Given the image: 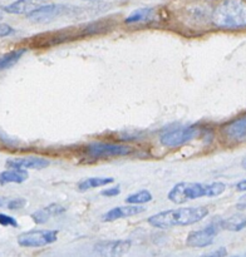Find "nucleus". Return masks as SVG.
Returning a JSON list of instances; mask_svg holds the SVG:
<instances>
[{
  "mask_svg": "<svg viewBox=\"0 0 246 257\" xmlns=\"http://www.w3.org/2000/svg\"><path fill=\"white\" fill-rule=\"evenodd\" d=\"M142 212H145V208H143V207L130 203V206L114 207V208L109 209L108 212H106L102 216V221H103V222H112V221L119 220V218H126L131 217V216L140 215V213Z\"/></svg>",
  "mask_w": 246,
  "mask_h": 257,
  "instance_id": "12",
  "label": "nucleus"
},
{
  "mask_svg": "<svg viewBox=\"0 0 246 257\" xmlns=\"http://www.w3.org/2000/svg\"><path fill=\"white\" fill-rule=\"evenodd\" d=\"M212 23L219 29H243L246 28L245 0H224L212 14Z\"/></svg>",
  "mask_w": 246,
  "mask_h": 257,
  "instance_id": "2",
  "label": "nucleus"
},
{
  "mask_svg": "<svg viewBox=\"0 0 246 257\" xmlns=\"http://www.w3.org/2000/svg\"><path fill=\"white\" fill-rule=\"evenodd\" d=\"M25 204H27V199H25V198H14V199H10V201L6 202L5 206L8 209H11V211H14V209L23 208Z\"/></svg>",
  "mask_w": 246,
  "mask_h": 257,
  "instance_id": "21",
  "label": "nucleus"
},
{
  "mask_svg": "<svg viewBox=\"0 0 246 257\" xmlns=\"http://www.w3.org/2000/svg\"><path fill=\"white\" fill-rule=\"evenodd\" d=\"M154 16V9L152 8H141L133 11L131 15L126 18V24H133V23H145L151 20Z\"/></svg>",
  "mask_w": 246,
  "mask_h": 257,
  "instance_id": "18",
  "label": "nucleus"
},
{
  "mask_svg": "<svg viewBox=\"0 0 246 257\" xmlns=\"http://www.w3.org/2000/svg\"><path fill=\"white\" fill-rule=\"evenodd\" d=\"M64 211H66V208H64L63 206L53 203L44 207V208L35 211L34 213H32V218L37 225H43V223H47L52 216L61 215V213H63Z\"/></svg>",
  "mask_w": 246,
  "mask_h": 257,
  "instance_id": "14",
  "label": "nucleus"
},
{
  "mask_svg": "<svg viewBox=\"0 0 246 257\" xmlns=\"http://www.w3.org/2000/svg\"><path fill=\"white\" fill-rule=\"evenodd\" d=\"M27 52V49H16V51L9 52V53L4 54V56L0 57V70H4V69H8L10 66H13L14 64H16L19 62V59L23 57V54Z\"/></svg>",
  "mask_w": 246,
  "mask_h": 257,
  "instance_id": "19",
  "label": "nucleus"
},
{
  "mask_svg": "<svg viewBox=\"0 0 246 257\" xmlns=\"http://www.w3.org/2000/svg\"><path fill=\"white\" fill-rule=\"evenodd\" d=\"M45 4V0H16L14 3L9 4L4 8V10L8 14H15V15H21V14H29L37 8Z\"/></svg>",
  "mask_w": 246,
  "mask_h": 257,
  "instance_id": "13",
  "label": "nucleus"
},
{
  "mask_svg": "<svg viewBox=\"0 0 246 257\" xmlns=\"http://www.w3.org/2000/svg\"><path fill=\"white\" fill-rule=\"evenodd\" d=\"M221 230L220 222H215L207 227L199 231H192L188 233L186 244L190 247H207L214 244L215 237L217 236L219 231Z\"/></svg>",
  "mask_w": 246,
  "mask_h": 257,
  "instance_id": "6",
  "label": "nucleus"
},
{
  "mask_svg": "<svg viewBox=\"0 0 246 257\" xmlns=\"http://www.w3.org/2000/svg\"><path fill=\"white\" fill-rule=\"evenodd\" d=\"M6 199L5 198H0V207H3V206H5L6 204Z\"/></svg>",
  "mask_w": 246,
  "mask_h": 257,
  "instance_id": "28",
  "label": "nucleus"
},
{
  "mask_svg": "<svg viewBox=\"0 0 246 257\" xmlns=\"http://www.w3.org/2000/svg\"><path fill=\"white\" fill-rule=\"evenodd\" d=\"M241 166H243V168H244V170L246 171V157H245V158L243 159V162H241Z\"/></svg>",
  "mask_w": 246,
  "mask_h": 257,
  "instance_id": "29",
  "label": "nucleus"
},
{
  "mask_svg": "<svg viewBox=\"0 0 246 257\" xmlns=\"http://www.w3.org/2000/svg\"><path fill=\"white\" fill-rule=\"evenodd\" d=\"M13 33V28L8 24H0V38L8 37Z\"/></svg>",
  "mask_w": 246,
  "mask_h": 257,
  "instance_id": "24",
  "label": "nucleus"
},
{
  "mask_svg": "<svg viewBox=\"0 0 246 257\" xmlns=\"http://www.w3.org/2000/svg\"><path fill=\"white\" fill-rule=\"evenodd\" d=\"M228 255V251H226L225 247H220V249H217L216 251L214 252H210V254H206L205 256H211V257H224Z\"/></svg>",
  "mask_w": 246,
  "mask_h": 257,
  "instance_id": "25",
  "label": "nucleus"
},
{
  "mask_svg": "<svg viewBox=\"0 0 246 257\" xmlns=\"http://www.w3.org/2000/svg\"><path fill=\"white\" fill-rule=\"evenodd\" d=\"M49 166V161L40 157H24L6 161V167L21 168V170H42Z\"/></svg>",
  "mask_w": 246,
  "mask_h": 257,
  "instance_id": "11",
  "label": "nucleus"
},
{
  "mask_svg": "<svg viewBox=\"0 0 246 257\" xmlns=\"http://www.w3.org/2000/svg\"><path fill=\"white\" fill-rule=\"evenodd\" d=\"M226 186L223 182H214L210 185L202 183L180 182L173 186V189L168 192V199L176 204H182L191 199L200 197H216L224 193Z\"/></svg>",
  "mask_w": 246,
  "mask_h": 257,
  "instance_id": "3",
  "label": "nucleus"
},
{
  "mask_svg": "<svg viewBox=\"0 0 246 257\" xmlns=\"http://www.w3.org/2000/svg\"><path fill=\"white\" fill-rule=\"evenodd\" d=\"M132 242L130 240H116V241H102L94 246L95 252L104 256H119L130 251Z\"/></svg>",
  "mask_w": 246,
  "mask_h": 257,
  "instance_id": "10",
  "label": "nucleus"
},
{
  "mask_svg": "<svg viewBox=\"0 0 246 257\" xmlns=\"http://www.w3.org/2000/svg\"><path fill=\"white\" fill-rule=\"evenodd\" d=\"M0 225L1 226H10V227H18V222L14 217L4 213H0Z\"/></svg>",
  "mask_w": 246,
  "mask_h": 257,
  "instance_id": "22",
  "label": "nucleus"
},
{
  "mask_svg": "<svg viewBox=\"0 0 246 257\" xmlns=\"http://www.w3.org/2000/svg\"><path fill=\"white\" fill-rule=\"evenodd\" d=\"M220 226L224 230L233 231V232H239L246 227V216L243 213H236V215L230 216L229 218L220 221Z\"/></svg>",
  "mask_w": 246,
  "mask_h": 257,
  "instance_id": "16",
  "label": "nucleus"
},
{
  "mask_svg": "<svg viewBox=\"0 0 246 257\" xmlns=\"http://www.w3.org/2000/svg\"><path fill=\"white\" fill-rule=\"evenodd\" d=\"M114 178L112 177H92L87 178V180H83L78 183V190L80 191H88L90 189H97V187H101V186L109 185V183H113Z\"/></svg>",
  "mask_w": 246,
  "mask_h": 257,
  "instance_id": "17",
  "label": "nucleus"
},
{
  "mask_svg": "<svg viewBox=\"0 0 246 257\" xmlns=\"http://www.w3.org/2000/svg\"><path fill=\"white\" fill-rule=\"evenodd\" d=\"M152 199L151 192L147 191V190H142L140 192H136V193L130 194V196L126 198V202L131 204H143L147 203Z\"/></svg>",
  "mask_w": 246,
  "mask_h": 257,
  "instance_id": "20",
  "label": "nucleus"
},
{
  "mask_svg": "<svg viewBox=\"0 0 246 257\" xmlns=\"http://www.w3.org/2000/svg\"><path fill=\"white\" fill-rule=\"evenodd\" d=\"M64 10L63 5H58V4H49V5H45L43 4L42 6L37 8L35 10H33L32 13L28 14V20L32 21V23H37V24H47V23H51L53 19H56L57 16L61 15Z\"/></svg>",
  "mask_w": 246,
  "mask_h": 257,
  "instance_id": "8",
  "label": "nucleus"
},
{
  "mask_svg": "<svg viewBox=\"0 0 246 257\" xmlns=\"http://www.w3.org/2000/svg\"><path fill=\"white\" fill-rule=\"evenodd\" d=\"M200 134V129L197 127H186L180 128V129L169 130L164 133L161 137V143L164 147H178L181 144L187 143L188 141L196 138Z\"/></svg>",
  "mask_w": 246,
  "mask_h": 257,
  "instance_id": "7",
  "label": "nucleus"
},
{
  "mask_svg": "<svg viewBox=\"0 0 246 257\" xmlns=\"http://www.w3.org/2000/svg\"><path fill=\"white\" fill-rule=\"evenodd\" d=\"M209 215V208L206 207H185V208L167 209L164 212L156 213L149 218V223L152 227L167 228L176 226H188L200 222Z\"/></svg>",
  "mask_w": 246,
  "mask_h": 257,
  "instance_id": "1",
  "label": "nucleus"
},
{
  "mask_svg": "<svg viewBox=\"0 0 246 257\" xmlns=\"http://www.w3.org/2000/svg\"><path fill=\"white\" fill-rule=\"evenodd\" d=\"M57 239H58V231L34 230L19 235L18 244L21 247H43L56 242Z\"/></svg>",
  "mask_w": 246,
  "mask_h": 257,
  "instance_id": "4",
  "label": "nucleus"
},
{
  "mask_svg": "<svg viewBox=\"0 0 246 257\" xmlns=\"http://www.w3.org/2000/svg\"><path fill=\"white\" fill-rule=\"evenodd\" d=\"M236 190L240 192H246V180L239 182L238 185H236Z\"/></svg>",
  "mask_w": 246,
  "mask_h": 257,
  "instance_id": "26",
  "label": "nucleus"
},
{
  "mask_svg": "<svg viewBox=\"0 0 246 257\" xmlns=\"http://www.w3.org/2000/svg\"><path fill=\"white\" fill-rule=\"evenodd\" d=\"M27 170L21 168H10L0 173V185H8V183H23L28 180Z\"/></svg>",
  "mask_w": 246,
  "mask_h": 257,
  "instance_id": "15",
  "label": "nucleus"
},
{
  "mask_svg": "<svg viewBox=\"0 0 246 257\" xmlns=\"http://www.w3.org/2000/svg\"><path fill=\"white\" fill-rule=\"evenodd\" d=\"M87 154L90 158H108V157H119L128 156L132 153V148L125 144H114V143H92L85 148Z\"/></svg>",
  "mask_w": 246,
  "mask_h": 257,
  "instance_id": "5",
  "label": "nucleus"
},
{
  "mask_svg": "<svg viewBox=\"0 0 246 257\" xmlns=\"http://www.w3.org/2000/svg\"><path fill=\"white\" fill-rule=\"evenodd\" d=\"M238 207H239V208H241V209L246 208V196H244L243 198H241V201L239 202Z\"/></svg>",
  "mask_w": 246,
  "mask_h": 257,
  "instance_id": "27",
  "label": "nucleus"
},
{
  "mask_svg": "<svg viewBox=\"0 0 246 257\" xmlns=\"http://www.w3.org/2000/svg\"><path fill=\"white\" fill-rule=\"evenodd\" d=\"M223 135L228 142L241 143L246 141V114L223 127Z\"/></svg>",
  "mask_w": 246,
  "mask_h": 257,
  "instance_id": "9",
  "label": "nucleus"
},
{
  "mask_svg": "<svg viewBox=\"0 0 246 257\" xmlns=\"http://www.w3.org/2000/svg\"><path fill=\"white\" fill-rule=\"evenodd\" d=\"M119 192H121L119 186H114V187H112V189H108V190H104V191H102L101 194H102V196H106V197H113V196H117V194H119Z\"/></svg>",
  "mask_w": 246,
  "mask_h": 257,
  "instance_id": "23",
  "label": "nucleus"
},
{
  "mask_svg": "<svg viewBox=\"0 0 246 257\" xmlns=\"http://www.w3.org/2000/svg\"><path fill=\"white\" fill-rule=\"evenodd\" d=\"M88 1H93V0H88Z\"/></svg>",
  "mask_w": 246,
  "mask_h": 257,
  "instance_id": "30",
  "label": "nucleus"
}]
</instances>
